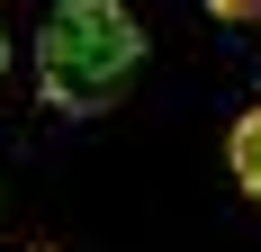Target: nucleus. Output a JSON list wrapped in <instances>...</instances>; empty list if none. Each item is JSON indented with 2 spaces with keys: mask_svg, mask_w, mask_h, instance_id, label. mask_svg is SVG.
<instances>
[{
  "mask_svg": "<svg viewBox=\"0 0 261 252\" xmlns=\"http://www.w3.org/2000/svg\"><path fill=\"white\" fill-rule=\"evenodd\" d=\"M135 63H144V27H135V9H117V0H63V9L36 27V90H45V108H63V117L117 108V90L135 81Z\"/></svg>",
  "mask_w": 261,
  "mask_h": 252,
  "instance_id": "obj_1",
  "label": "nucleus"
},
{
  "mask_svg": "<svg viewBox=\"0 0 261 252\" xmlns=\"http://www.w3.org/2000/svg\"><path fill=\"white\" fill-rule=\"evenodd\" d=\"M225 162H234L243 198H261V108H243V117H234V135H225Z\"/></svg>",
  "mask_w": 261,
  "mask_h": 252,
  "instance_id": "obj_2",
  "label": "nucleus"
},
{
  "mask_svg": "<svg viewBox=\"0 0 261 252\" xmlns=\"http://www.w3.org/2000/svg\"><path fill=\"white\" fill-rule=\"evenodd\" d=\"M0 72H9V27H0Z\"/></svg>",
  "mask_w": 261,
  "mask_h": 252,
  "instance_id": "obj_3",
  "label": "nucleus"
}]
</instances>
